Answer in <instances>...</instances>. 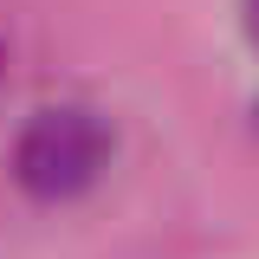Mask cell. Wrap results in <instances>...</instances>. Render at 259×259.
Listing matches in <instances>:
<instances>
[{
	"mask_svg": "<svg viewBox=\"0 0 259 259\" xmlns=\"http://www.w3.org/2000/svg\"><path fill=\"white\" fill-rule=\"evenodd\" d=\"M240 13H246V26H253V39H259V0H240Z\"/></svg>",
	"mask_w": 259,
	"mask_h": 259,
	"instance_id": "2",
	"label": "cell"
},
{
	"mask_svg": "<svg viewBox=\"0 0 259 259\" xmlns=\"http://www.w3.org/2000/svg\"><path fill=\"white\" fill-rule=\"evenodd\" d=\"M110 156H117V136L91 104H46L26 117L13 143V175L39 201H71V194L97 188Z\"/></svg>",
	"mask_w": 259,
	"mask_h": 259,
	"instance_id": "1",
	"label": "cell"
},
{
	"mask_svg": "<svg viewBox=\"0 0 259 259\" xmlns=\"http://www.w3.org/2000/svg\"><path fill=\"white\" fill-rule=\"evenodd\" d=\"M253 117H259V110H253Z\"/></svg>",
	"mask_w": 259,
	"mask_h": 259,
	"instance_id": "3",
	"label": "cell"
}]
</instances>
